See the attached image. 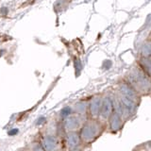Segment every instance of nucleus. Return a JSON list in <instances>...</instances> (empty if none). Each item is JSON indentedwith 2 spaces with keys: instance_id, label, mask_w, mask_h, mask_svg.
Returning <instances> with one entry per match:
<instances>
[{
  "instance_id": "7ed1b4c3",
  "label": "nucleus",
  "mask_w": 151,
  "mask_h": 151,
  "mask_svg": "<svg viewBox=\"0 0 151 151\" xmlns=\"http://www.w3.org/2000/svg\"><path fill=\"white\" fill-rule=\"evenodd\" d=\"M117 93L122 94L123 96L129 98V100L133 101L134 103L140 105L141 100H142V96L130 86L129 83H127L124 79H122L121 81L117 84Z\"/></svg>"
},
{
  "instance_id": "f257e3e1",
  "label": "nucleus",
  "mask_w": 151,
  "mask_h": 151,
  "mask_svg": "<svg viewBox=\"0 0 151 151\" xmlns=\"http://www.w3.org/2000/svg\"><path fill=\"white\" fill-rule=\"evenodd\" d=\"M123 79L129 83L142 97L151 93V78L139 67V65L134 66L129 70Z\"/></svg>"
},
{
  "instance_id": "20e7f679",
  "label": "nucleus",
  "mask_w": 151,
  "mask_h": 151,
  "mask_svg": "<svg viewBox=\"0 0 151 151\" xmlns=\"http://www.w3.org/2000/svg\"><path fill=\"white\" fill-rule=\"evenodd\" d=\"M113 113V103H112V96H105L102 98L100 112H99V117L104 121H108L109 118Z\"/></svg>"
},
{
  "instance_id": "0eeeda50",
  "label": "nucleus",
  "mask_w": 151,
  "mask_h": 151,
  "mask_svg": "<svg viewBox=\"0 0 151 151\" xmlns=\"http://www.w3.org/2000/svg\"><path fill=\"white\" fill-rule=\"evenodd\" d=\"M139 67L151 78V57H143L139 61Z\"/></svg>"
},
{
  "instance_id": "39448f33",
  "label": "nucleus",
  "mask_w": 151,
  "mask_h": 151,
  "mask_svg": "<svg viewBox=\"0 0 151 151\" xmlns=\"http://www.w3.org/2000/svg\"><path fill=\"white\" fill-rule=\"evenodd\" d=\"M108 121H109V125H110V129L112 132L120 131L126 123V121L114 111H113V113L111 115V117L109 118Z\"/></svg>"
},
{
  "instance_id": "6e6552de",
  "label": "nucleus",
  "mask_w": 151,
  "mask_h": 151,
  "mask_svg": "<svg viewBox=\"0 0 151 151\" xmlns=\"http://www.w3.org/2000/svg\"><path fill=\"white\" fill-rule=\"evenodd\" d=\"M150 94H151V93H150Z\"/></svg>"
},
{
  "instance_id": "423d86ee",
  "label": "nucleus",
  "mask_w": 151,
  "mask_h": 151,
  "mask_svg": "<svg viewBox=\"0 0 151 151\" xmlns=\"http://www.w3.org/2000/svg\"><path fill=\"white\" fill-rule=\"evenodd\" d=\"M102 98L103 97L99 96H94L93 98H92L91 102L89 104V111H90V114L92 116V119H97V118H99V112H100Z\"/></svg>"
},
{
  "instance_id": "f03ea898",
  "label": "nucleus",
  "mask_w": 151,
  "mask_h": 151,
  "mask_svg": "<svg viewBox=\"0 0 151 151\" xmlns=\"http://www.w3.org/2000/svg\"><path fill=\"white\" fill-rule=\"evenodd\" d=\"M105 129L103 123L97 119H90L83 125L80 131V139L87 144L96 141Z\"/></svg>"
}]
</instances>
